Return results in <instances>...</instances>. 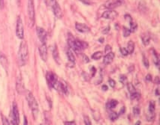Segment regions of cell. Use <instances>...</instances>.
<instances>
[{"instance_id":"cell-40","label":"cell","mask_w":160,"mask_h":125,"mask_svg":"<svg viewBox=\"0 0 160 125\" xmlns=\"http://www.w3.org/2000/svg\"><path fill=\"white\" fill-rule=\"evenodd\" d=\"M1 119H2V122L4 125H10L8 120L4 116L2 115Z\"/></svg>"},{"instance_id":"cell-32","label":"cell","mask_w":160,"mask_h":125,"mask_svg":"<svg viewBox=\"0 0 160 125\" xmlns=\"http://www.w3.org/2000/svg\"><path fill=\"white\" fill-rule=\"evenodd\" d=\"M127 81V78L126 75H120V82L123 83V84H124V83H126Z\"/></svg>"},{"instance_id":"cell-10","label":"cell","mask_w":160,"mask_h":125,"mask_svg":"<svg viewBox=\"0 0 160 125\" xmlns=\"http://www.w3.org/2000/svg\"><path fill=\"white\" fill-rule=\"evenodd\" d=\"M68 44L70 47L72 49L76 54H79L80 52H79V50L76 47V39L74 38V36L71 34H69L68 38Z\"/></svg>"},{"instance_id":"cell-3","label":"cell","mask_w":160,"mask_h":125,"mask_svg":"<svg viewBox=\"0 0 160 125\" xmlns=\"http://www.w3.org/2000/svg\"><path fill=\"white\" fill-rule=\"evenodd\" d=\"M49 4L51 6L55 16L58 18H61L63 16L62 10L60 5L59 4L56 0H50Z\"/></svg>"},{"instance_id":"cell-8","label":"cell","mask_w":160,"mask_h":125,"mask_svg":"<svg viewBox=\"0 0 160 125\" xmlns=\"http://www.w3.org/2000/svg\"><path fill=\"white\" fill-rule=\"evenodd\" d=\"M36 32L40 41L42 43H46L47 40V34L45 30L43 28L37 27L36 28Z\"/></svg>"},{"instance_id":"cell-38","label":"cell","mask_w":160,"mask_h":125,"mask_svg":"<svg viewBox=\"0 0 160 125\" xmlns=\"http://www.w3.org/2000/svg\"><path fill=\"white\" fill-rule=\"evenodd\" d=\"M82 59L83 61H84V63H88L90 62V60L88 57L85 54H82Z\"/></svg>"},{"instance_id":"cell-25","label":"cell","mask_w":160,"mask_h":125,"mask_svg":"<svg viewBox=\"0 0 160 125\" xmlns=\"http://www.w3.org/2000/svg\"><path fill=\"white\" fill-rule=\"evenodd\" d=\"M151 38L149 35H147L144 36L142 38V43L144 45H148L149 44Z\"/></svg>"},{"instance_id":"cell-51","label":"cell","mask_w":160,"mask_h":125,"mask_svg":"<svg viewBox=\"0 0 160 125\" xmlns=\"http://www.w3.org/2000/svg\"><path fill=\"white\" fill-rule=\"evenodd\" d=\"M98 41L100 43H103L104 42V38H102V37H101L99 39H98Z\"/></svg>"},{"instance_id":"cell-4","label":"cell","mask_w":160,"mask_h":125,"mask_svg":"<svg viewBox=\"0 0 160 125\" xmlns=\"http://www.w3.org/2000/svg\"><path fill=\"white\" fill-rule=\"evenodd\" d=\"M46 78L49 88H53L55 85L58 82V78L57 75L52 72H48L46 74Z\"/></svg>"},{"instance_id":"cell-36","label":"cell","mask_w":160,"mask_h":125,"mask_svg":"<svg viewBox=\"0 0 160 125\" xmlns=\"http://www.w3.org/2000/svg\"><path fill=\"white\" fill-rule=\"evenodd\" d=\"M112 52V47L109 45H107L105 47V52L108 54Z\"/></svg>"},{"instance_id":"cell-50","label":"cell","mask_w":160,"mask_h":125,"mask_svg":"<svg viewBox=\"0 0 160 125\" xmlns=\"http://www.w3.org/2000/svg\"><path fill=\"white\" fill-rule=\"evenodd\" d=\"M24 125H26L28 124L27 119V118L25 117V116H24Z\"/></svg>"},{"instance_id":"cell-5","label":"cell","mask_w":160,"mask_h":125,"mask_svg":"<svg viewBox=\"0 0 160 125\" xmlns=\"http://www.w3.org/2000/svg\"><path fill=\"white\" fill-rule=\"evenodd\" d=\"M16 31L17 37L19 39H23L24 37V25L20 17H18L17 19Z\"/></svg>"},{"instance_id":"cell-53","label":"cell","mask_w":160,"mask_h":125,"mask_svg":"<svg viewBox=\"0 0 160 125\" xmlns=\"http://www.w3.org/2000/svg\"><path fill=\"white\" fill-rule=\"evenodd\" d=\"M141 122L140 120H138V122H136V123H135V125H141Z\"/></svg>"},{"instance_id":"cell-27","label":"cell","mask_w":160,"mask_h":125,"mask_svg":"<svg viewBox=\"0 0 160 125\" xmlns=\"http://www.w3.org/2000/svg\"><path fill=\"white\" fill-rule=\"evenodd\" d=\"M133 113L136 117H138L140 114V109L139 106H135L133 108Z\"/></svg>"},{"instance_id":"cell-45","label":"cell","mask_w":160,"mask_h":125,"mask_svg":"<svg viewBox=\"0 0 160 125\" xmlns=\"http://www.w3.org/2000/svg\"><path fill=\"white\" fill-rule=\"evenodd\" d=\"M146 80L148 82H151L152 81V76L150 74H147L146 77Z\"/></svg>"},{"instance_id":"cell-24","label":"cell","mask_w":160,"mask_h":125,"mask_svg":"<svg viewBox=\"0 0 160 125\" xmlns=\"http://www.w3.org/2000/svg\"><path fill=\"white\" fill-rule=\"evenodd\" d=\"M129 25L130 26L131 31V32H135L136 31L137 29L138 28V25L136 23L134 22L133 21H131L129 22Z\"/></svg>"},{"instance_id":"cell-34","label":"cell","mask_w":160,"mask_h":125,"mask_svg":"<svg viewBox=\"0 0 160 125\" xmlns=\"http://www.w3.org/2000/svg\"><path fill=\"white\" fill-rule=\"evenodd\" d=\"M149 114L147 115V119L148 122H151L153 119H154V117H155V114L154 112V113H150L149 112Z\"/></svg>"},{"instance_id":"cell-22","label":"cell","mask_w":160,"mask_h":125,"mask_svg":"<svg viewBox=\"0 0 160 125\" xmlns=\"http://www.w3.org/2000/svg\"><path fill=\"white\" fill-rule=\"evenodd\" d=\"M0 62L4 68H6L8 65L7 59L3 54H0Z\"/></svg>"},{"instance_id":"cell-54","label":"cell","mask_w":160,"mask_h":125,"mask_svg":"<svg viewBox=\"0 0 160 125\" xmlns=\"http://www.w3.org/2000/svg\"><path fill=\"white\" fill-rule=\"evenodd\" d=\"M45 1L46 3L49 4L50 0H45Z\"/></svg>"},{"instance_id":"cell-49","label":"cell","mask_w":160,"mask_h":125,"mask_svg":"<svg viewBox=\"0 0 160 125\" xmlns=\"http://www.w3.org/2000/svg\"><path fill=\"white\" fill-rule=\"evenodd\" d=\"M154 82L155 83H157L158 84H160V78H159L158 76H156L155 77V79H154Z\"/></svg>"},{"instance_id":"cell-20","label":"cell","mask_w":160,"mask_h":125,"mask_svg":"<svg viewBox=\"0 0 160 125\" xmlns=\"http://www.w3.org/2000/svg\"><path fill=\"white\" fill-rule=\"evenodd\" d=\"M127 88L128 91L131 94L135 93L136 92V89L131 82L127 83Z\"/></svg>"},{"instance_id":"cell-37","label":"cell","mask_w":160,"mask_h":125,"mask_svg":"<svg viewBox=\"0 0 160 125\" xmlns=\"http://www.w3.org/2000/svg\"><path fill=\"white\" fill-rule=\"evenodd\" d=\"M109 83L110 87L114 88L116 86V81L112 79H109Z\"/></svg>"},{"instance_id":"cell-14","label":"cell","mask_w":160,"mask_h":125,"mask_svg":"<svg viewBox=\"0 0 160 125\" xmlns=\"http://www.w3.org/2000/svg\"><path fill=\"white\" fill-rule=\"evenodd\" d=\"M39 55L41 59L43 61H46L47 60V47L46 43H42L39 48Z\"/></svg>"},{"instance_id":"cell-35","label":"cell","mask_w":160,"mask_h":125,"mask_svg":"<svg viewBox=\"0 0 160 125\" xmlns=\"http://www.w3.org/2000/svg\"><path fill=\"white\" fill-rule=\"evenodd\" d=\"M84 122L86 125H92L91 120L89 118L88 116H84Z\"/></svg>"},{"instance_id":"cell-46","label":"cell","mask_w":160,"mask_h":125,"mask_svg":"<svg viewBox=\"0 0 160 125\" xmlns=\"http://www.w3.org/2000/svg\"><path fill=\"white\" fill-rule=\"evenodd\" d=\"M4 7V0H0V10H3Z\"/></svg>"},{"instance_id":"cell-39","label":"cell","mask_w":160,"mask_h":125,"mask_svg":"<svg viewBox=\"0 0 160 125\" xmlns=\"http://www.w3.org/2000/svg\"><path fill=\"white\" fill-rule=\"evenodd\" d=\"M110 27L109 25L107 26L104 30L102 31L103 34H107L109 33V31H110Z\"/></svg>"},{"instance_id":"cell-6","label":"cell","mask_w":160,"mask_h":125,"mask_svg":"<svg viewBox=\"0 0 160 125\" xmlns=\"http://www.w3.org/2000/svg\"><path fill=\"white\" fill-rule=\"evenodd\" d=\"M12 116L11 122L13 125H18L20 122L19 113L18 108L16 103H14L12 106Z\"/></svg>"},{"instance_id":"cell-23","label":"cell","mask_w":160,"mask_h":125,"mask_svg":"<svg viewBox=\"0 0 160 125\" xmlns=\"http://www.w3.org/2000/svg\"><path fill=\"white\" fill-rule=\"evenodd\" d=\"M153 55L154 56V62L155 64L157 66L158 68H159V65H160V61H159V57L158 56L156 52L155 51V50H153Z\"/></svg>"},{"instance_id":"cell-12","label":"cell","mask_w":160,"mask_h":125,"mask_svg":"<svg viewBox=\"0 0 160 125\" xmlns=\"http://www.w3.org/2000/svg\"><path fill=\"white\" fill-rule=\"evenodd\" d=\"M118 16V13L115 10H107L103 13L102 17L106 19H113Z\"/></svg>"},{"instance_id":"cell-11","label":"cell","mask_w":160,"mask_h":125,"mask_svg":"<svg viewBox=\"0 0 160 125\" xmlns=\"http://www.w3.org/2000/svg\"><path fill=\"white\" fill-rule=\"evenodd\" d=\"M53 88L56 89V91L61 92L65 94H67L68 92L67 86L65 84V83L60 81H58V82H56V84L55 85Z\"/></svg>"},{"instance_id":"cell-30","label":"cell","mask_w":160,"mask_h":125,"mask_svg":"<svg viewBox=\"0 0 160 125\" xmlns=\"http://www.w3.org/2000/svg\"><path fill=\"white\" fill-rule=\"evenodd\" d=\"M119 117L118 114L116 112H112L110 113L109 116V117L110 118V120L112 121H115L117 119L118 117Z\"/></svg>"},{"instance_id":"cell-29","label":"cell","mask_w":160,"mask_h":125,"mask_svg":"<svg viewBox=\"0 0 160 125\" xmlns=\"http://www.w3.org/2000/svg\"><path fill=\"white\" fill-rule=\"evenodd\" d=\"M140 97H141L140 94V93H138L137 92H136L135 93L131 94L130 98L132 100H134V99L139 100V99H140Z\"/></svg>"},{"instance_id":"cell-41","label":"cell","mask_w":160,"mask_h":125,"mask_svg":"<svg viewBox=\"0 0 160 125\" xmlns=\"http://www.w3.org/2000/svg\"><path fill=\"white\" fill-rule=\"evenodd\" d=\"M79 1L85 5H90L92 4L90 0H79Z\"/></svg>"},{"instance_id":"cell-18","label":"cell","mask_w":160,"mask_h":125,"mask_svg":"<svg viewBox=\"0 0 160 125\" xmlns=\"http://www.w3.org/2000/svg\"><path fill=\"white\" fill-rule=\"evenodd\" d=\"M118 104V102L115 99H112L107 105V108L109 109H114L116 108Z\"/></svg>"},{"instance_id":"cell-19","label":"cell","mask_w":160,"mask_h":125,"mask_svg":"<svg viewBox=\"0 0 160 125\" xmlns=\"http://www.w3.org/2000/svg\"><path fill=\"white\" fill-rule=\"evenodd\" d=\"M67 56L68 59L70 62L72 63H74L75 62L76 58L73 54V52H72V51L69 50L67 52Z\"/></svg>"},{"instance_id":"cell-26","label":"cell","mask_w":160,"mask_h":125,"mask_svg":"<svg viewBox=\"0 0 160 125\" xmlns=\"http://www.w3.org/2000/svg\"><path fill=\"white\" fill-rule=\"evenodd\" d=\"M155 109V104L154 101H151L150 102L149 107H148V111L150 113L154 112Z\"/></svg>"},{"instance_id":"cell-44","label":"cell","mask_w":160,"mask_h":125,"mask_svg":"<svg viewBox=\"0 0 160 125\" xmlns=\"http://www.w3.org/2000/svg\"><path fill=\"white\" fill-rule=\"evenodd\" d=\"M126 107H124V106H123V107H122V108H121V109H120V110L119 112V113H118V116L121 115H123V114H124V113H125V112H126Z\"/></svg>"},{"instance_id":"cell-33","label":"cell","mask_w":160,"mask_h":125,"mask_svg":"<svg viewBox=\"0 0 160 125\" xmlns=\"http://www.w3.org/2000/svg\"><path fill=\"white\" fill-rule=\"evenodd\" d=\"M120 51L121 52V54L124 56H126L129 54L128 51L127 50L126 48L121 47L120 48Z\"/></svg>"},{"instance_id":"cell-47","label":"cell","mask_w":160,"mask_h":125,"mask_svg":"<svg viewBox=\"0 0 160 125\" xmlns=\"http://www.w3.org/2000/svg\"><path fill=\"white\" fill-rule=\"evenodd\" d=\"M65 125H76L75 122L74 121H72V122H65Z\"/></svg>"},{"instance_id":"cell-28","label":"cell","mask_w":160,"mask_h":125,"mask_svg":"<svg viewBox=\"0 0 160 125\" xmlns=\"http://www.w3.org/2000/svg\"><path fill=\"white\" fill-rule=\"evenodd\" d=\"M123 32L124 37H128L130 35L131 31L130 29H128V28L126 27L125 26H124Z\"/></svg>"},{"instance_id":"cell-42","label":"cell","mask_w":160,"mask_h":125,"mask_svg":"<svg viewBox=\"0 0 160 125\" xmlns=\"http://www.w3.org/2000/svg\"><path fill=\"white\" fill-rule=\"evenodd\" d=\"M124 18L126 19V20L129 23V22L133 20V18L131 17V16L130 15L126 14L124 16Z\"/></svg>"},{"instance_id":"cell-1","label":"cell","mask_w":160,"mask_h":125,"mask_svg":"<svg viewBox=\"0 0 160 125\" xmlns=\"http://www.w3.org/2000/svg\"><path fill=\"white\" fill-rule=\"evenodd\" d=\"M28 56L27 45L25 42H22L21 43L19 52H18V58L19 64L23 66L25 64L26 61H27Z\"/></svg>"},{"instance_id":"cell-9","label":"cell","mask_w":160,"mask_h":125,"mask_svg":"<svg viewBox=\"0 0 160 125\" xmlns=\"http://www.w3.org/2000/svg\"><path fill=\"white\" fill-rule=\"evenodd\" d=\"M124 3V0H116L115 1H107L105 3V7L109 9H113L123 5Z\"/></svg>"},{"instance_id":"cell-13","label":"cell","mask_w":160,"mask_h":125,"mask_svg":"<svg viewBox=\"0 0 160 125\" xmlns=\"http://www.w3.org/2000/svg\"><path fill=\"white\" fill-rule=\"evenodd\" d=\"M75 28L76 30L81 33H86L90 31V29L86 24L82 23H76Z\"/></svg>"},{"instance_id":"cell-21","label":"cell","mask_w":160,"mask_h":125,"mask_svg":"<svg viewBox=\"0 0 160 125\" xmlns=\"http://www.w3.org/2000/svg\"><path fill=\"white\" fill-rule=\"evenodd\" d=\"M103 56V52L102 51H98L95 52L92 55V58L93 60H98L102 58Z\"/></svg>"},{"instance_id":"cell-48","label":"cell","mask_w":160,"mask_h":125,"mask_svg":"<svg viewBox=\"0 0 160 125\" xmlns=\"http://www.w3.org/2000/svg\"><path fill=\"white\" fill-rule=\"evenodd\" d=\"M102 91H106L109 89V87H108V86L107 85H103L102 87Z\"/></svg>"},{"instance_id":"cell-43","label":"cell","mask_w":160,"mask_h":125,"mask_svg":"<svg viewBox=\"0 0 160 125\" xmlns=\"http://www.w3.org/2000/svg\"><path fill=\"white\" fill-rule=\"evenodd\" d=\"M91 73H92V76L93 78L95 77V75L96 73V69L94 66L91 68Z\"/></svg>"},{"instance_id":"cell-2","label":"cell","mask_w":160,"mask_h":125,"mask_svg":"<svg viewBox=\"0 0 160 125\" xmlns=\"http://www.w3.org/2000/svg\"><path fill=\"white\" fill-rule=\"evenodd\" d=\"M26 98L27 100L29 107L31 109L33 116L35 119L37 118L38 114V104L37 103V101L35 98L34 96L31 92L29 91L28 92L27 96H26Z\"/></svg>"},{"instance_id":"cell-17","label":"cell","mask_w":160,"mask_h":125,"mask_svg":"<svg viewBox=\"0 0 160 125\" xmlns=\"http://www.w3.org/2000/svg\"><path fill=\"white\" fill-rule=\"evenodd\" d=\"M134 48H135V44L134 42L133 41H129L126 48L129 52V54H133V52H134Z\"/></svg>"},{"instance_id":"cell-31","label":"cell","mask_w":160,"mask_h":125,"mask_svg":"<svg viewBox=\"0 0 160 125\" xmlns=\"http://www.w3.org/2000/svg\"><path fill=\"white\" fill-rule=\"evenodd\" d=\"M143 64L145 67H146V68H147V69L149 68L150 66L149 61L145 56H143Z\"/></svg>"},{"instance_id":"cell-52","label":"cell","mask_w":160,"mask_h":125,"mask_svg":"<svg viewBox=\"0 0 160 125\" xmlns=\"http://www.w3.org/2000/svg\"><path fill=\"white\" fill-rule=\"evenodd\" d=\"M155 94L156 96H159L160 95V92H159V90L158 89H155Z\"/></svg>"},{"instance_id":"cell-7","label":"cell","mask_w":160,"mask_h":125,"mask_svg":"<svg viewBox=\"0 0 160 125\" xmlns=\"http://www.w3.org/2000/svg\"><path fill=\"white\" fill-rule=\"evenodd\" d=\"M28 14L29 20L32 23H34L35 17L34 5V0H28L27 5Z\"/></svg>"},{"instance_id":"cell-16","label":"cell","mask_w":160,"mask_h":125,"mask_svg":"<svg viewBox=\"0 0 160 125\" xmlns=\"http://www.w3.org/2000/svg\"><path fill=\"white\" fill-rule=\"evenodd\" d=\"M53 56L54 60L56 61V62L58 64H60V57H59L58 47L56 45H55V47L54 48V49L53 50Z\"/></svg>"},{"instance_id":"cell-15","label":"cell","mask_w":160,"mask_h":125,"mask_svg":"<svg viewBox=\"0 0 160 125\" xmlns=\"http://www.w3.org/2000/svg\"><path fill=\"white\" fill-rule=\"evenodd\" d=\"M114 57H115V54L111 52L107 54L104 56L103 62L106 65H110L113 62Z\"/></svg>"}]
</instances>
